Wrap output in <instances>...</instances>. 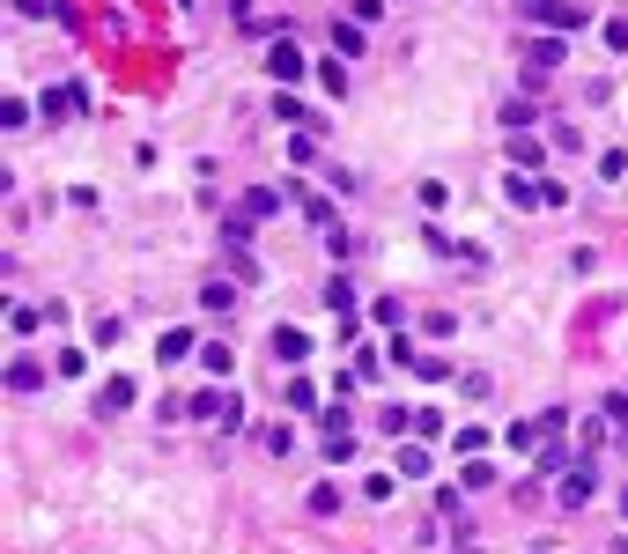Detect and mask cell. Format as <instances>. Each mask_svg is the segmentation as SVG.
I'll list each match as a JSON object with an SVG mask.
<instances>
[{"mask_svg": "<svg viewBox=\"0 0 628 554\" xmlns=\"http://www.w3.org/2000/svg\"><path fill=\"white\" fill-rule=\"evenodd\" d=\"M518 82H525V97H532V89H540L547 82V74H555L562 60H569V45H562V30H547V37H525V45H518Z\"/></svg>", "mask_w": 628, "mask_h": 554, "instance_id": "cell-1", "label": "cell"}, {"mask_svg": "<svg viewBox=\"0 0 628 554\" xmlns=\"http://www.w3.org/2000/svg\"><path fill=\"white\" fill-rule=\"evenodd\" d=\"M266 74H274V89H296L303 74H311V52H303L296 37H274V45H266Z\"/></svg>", "mask_w": 628, "mask_h": 554, "instance_id": "cell-2", "label": "cell"}, {"mask_svg": "<svg viewBox=\"0 0 628 554\" xmlns=\"http://www.w3.org/2000/svg\"><path fill=\"white\" fill-rule=\"evenodd\" d=\"M518 15H525L532 30H562V37L584 23V8H569V0H518Z\"/></svg>", "mask_w": 628, "mask_h": 554, "instance_id": "cell-3", "label": "cell"}, {"mask_svg": "<svg viewBox=\"0 0 628 554\" xmlns=\"http://www.w3.org/2000/svg\"><path fill=\"white\" fill-rule=\"evenodd\" d=\"M185 414H193V422H215V429H230V422H237L244 407H237V399L222 392V385H200L193 399H185Z\"/></svg>", "mask_w": 628, "mask_h": 554, "instance_id": "cell-4", "label": "cell"}, {"mask_svg": "<svg viewBox=\"0 0 628 554\" xmlns=\"http://www.w3.org/2000/svg\"><path fill=\"white\" fill-rule=\"evenodd\" d=\"M555 495H562V510H584V503L599 495V466H592V458H577V466L555 481Z\"/></svg>", "mask_w": 628, "mask_h": 554, "instance_id": "cell-5", "label": "cell"}, {"mask_svg": "<svg viewBox=\"0 0 628 554\" xmlns=\"http://www.w3.org/2000/svg\"><path fill=\"white\" fill-rule=\"evenodd\" d=\"M37 111H45V119H82V111H89V89H82V82H60V89H45V97H37Z\"/></svg>", "mask_w": 628, "mask_h": 554, "instance_id": "cell-6", "label": "cell"}, {"mask_svg": "<svg viewBox=\"0 0 628 554\" xmlns=\"http://www.w3.org/2000/svg\"><path fill=\"white\" fill-rule=\"evenodd\" d=\"M266 348H274V362L303 370V362H311V333H303V326H274V333H266Z\"/></svg>", "mask_w": 628, "mask_h": 554, "instance_id": "cell-7", "label": "cell"}, {"mask_svg": "<svg viewBox=\"0 0 628 554\" xmlns=\"http://www.w3.org/2000/svg\"><path fill=\"white\" fill-rule=\"evenodd\" d=\"M200 311H207V318H230V311H237V274L200 281Z\"/></svg>", "mask_w": 628, "mask_h": 554, "instance_id": "cell-8", "label": "cell"}, {"mask_svg": "<svg viewBox=\"0 0 628 554\" xmlns=\"http://www.w3.org/2000/svg\"><path fill=\"white\" fill-rule=\"evenodd\" d=\"M503 193H510V207H525V215H532V207H547V185H540V178H532V170H518V163H510V178H503Z\"/></svg>", "mask_w": 628, "mask_h": 554, "instance_id": "cell-9", "label": "cell"}, {"mask_svg": "<svg viewBox=\"0 0 628 554\" xmlns=\"http://www.w3.org/2000/svg\"><path fill=\"white\" fill-rule=\"evenodd\" d=\"M193 355H200V340L185 333V326H170V333L156 340V362H163V370H178V362H193Z\"/></svg>", "mask_w": 628, "mask_h": 554, "instance_id": "cell-10", "label": "cell"}, {"mask_svg": "<svg viewBox=\"0 0 628 554\" xmlns=\"http://www.w3.org/2000/svg\"><path fill=\"white\" fill-rule=\"evenodd\" d=\"M133 399H141V385H133V377H104V385H97V414H126Z\"/></svg>", "mask_w": 628, "mask_h": 554, "instance_id": "cell-11", "label": "cell"}, {"mask_svg": "<svg viewBox=\"0 0 628 554\" xmlns=\"http://www.w3.org/2000/svg\"><path fill=\"white\" fill-rule=\"evenodd\" d=\"M496 126H503V133H532V126H540V104H532L525 89H518V97H510V104L496 111Z\"/></svg>", "mask_w": 628, "mask_h": 554, "instance_id": "cell-12", "label": "cell"}, {"mask_svg": "<svg viewBox=\"0 0 628 554\" xmlns=\"http://www.w3.org/2000/svg\"><path fill=\"white\" fill-rule=\"evenodd\" d=\"M436 473V458H429V444L414 436V444H399V481H429Z\"/></svg>", "mask_w": 628, "mask_h": 554, "instance_id": "cell-13", "label": "cell"}, {"mask_svg": "<svg viewBox=\"0 0 628 554\" xmlns=\"http://www.w3.org/2000/svg\"><path fill=\"white\" fill-rule=\"evenodd\" d=\"M274 119L289 126V133H303V126H311V104H303L296 89H274Z\"/></svg>", "mask_w": 628, "mask_h": 554, "instance_id": "cell-14", "label": "cell"}, {"mask_svg": "<svg viewBox=\"0 0 628 554\" xmlns=\"http://www.w3.org/2000/svg\"><path fill=\"white\" fill-rule=\"evenodd\" d=\"M45 377H52V370H45V362H30V355H15V362H8V392H37Z\"/></svg>", "mask_w": 628, "mask_h": 554, "instance_id": "cell-15", "label": "cell"}, {"mask_svg": "<svg viewBox=\"0 0 628 554\" xmlns=\"http://www.w3.org/2000/svg\"><path fill=\"white\" fill-rule=\"evenodd\" d=\"M459 488H466V495L496 488V458H466V466H459Z\"/></svg>", "mask_w": 628, "mask_h": 554, "instance_id": "cell-16", "label": "cell"}, {"mask_svg": "<svg viewBox=\"0 0 628 554\" xmlns=\"http://www.w3.org/2000/svg\"><path fill=\"white\" fill-rule=\"evenodd\" d=\"M200 370H207V377H215V385H222V377L237 370V355L222 348V340H200Z\"/></svg>", "mask_w": 628, "mask_h": 554, "instance_id": "cell-17", "label": "cell"}, {"mask_svg": "<svg viewBox=\"0 0 628 554\" xmlns=\"http://www.w3.org/2000/svg\"><path fill=\"white\" fill-rule=\"evenodd\" d=\"M244 215H252V222L281 215V185H252V193H244Z\"/></svg>", "mask_w": 628, "mask_h": 554, "instance_id": "cell-18", "label": "cell"}, {"mask_svg": "<svg viewBox=\"0 0 628 554\" xmlns=\"http://www.w3.org/2000/svg\"><path fill=\"white\" fill-rule=\"evenodd\" d=\"M333 52H340V60H363V23H355V15L333 23Z\"/></svg>", "mask_w": 628, "mask_h": 554, "instance_id": "cell-19", "label": "cell"}, {"mask_svg": "<svg viewBox=\"0 0 628 554\" xmlns=\"http://www.w3.org/2000/svg\"><path fill=\"white\" fill-rule=\"evenodd\" d=\"M569 466H577V458H569L562 444H547L540 458H532V473H540V481H562V473H569Z\"/></svg>", "mask_w": 628, "mask_h": 554, "instance_id": "cell-20", "label": "cell"}, {"mask_svg": "<svg viewBox=\"0 0 628 554\" xmlns=\"http://www.w3.org/2000/svg\"><path fill=\"white\" fill-rule=\"evenodd\" d=\"M326 311L355 318V281H348V274H333V281H326Z\"/></svg>", "mask_w": 628, "mask_h": 554, "instance_id": "cell-21", "label": "cell"}, {"mask_svg": "<svg viewBox=\"0 0 628 554\" xmlns=\"http://www.w3.org/2000/svg\"><path fill=\"white\" fill-rule=\"evenodd\" d=\"M510 163H518V170H540V133H510Z\"/></svg>", "mask_w": 628, "mask_h": 554, "instance_id": "cell-22", "label": "cell"}, {"mask_svg": "<svg viewBox=\"0 0 628 554\" xmlns=\"http://www.w3.org/2000/svg\"><path fill=\"white\" fill-rule=\"evenodd\" d=\"M303 222H311L318 237H326V229H340V222H333V200H318V193H303Z\"/></svg>", "mask_w": 628, "mask_h": 554, "instance_id": "cell-23", "label": "cell"}, {"mask_svg": "<svg viewBox=\"0 0 628 554\" xmlns=\"http://www.w3.org/2000/svg\"><path fill=\"white\" fill-rule=\"evenodd\" d=\"M30 119H37V104H30V97H8V104H0V126H8V133H23Z\"/></svg>", "mask_w": 628, "mask_h": 554, "instance_id": "cell-24", "label": "cell"}, {"mask_svg": "<svg viewBox=\"0 0 628 554\" xmlns=\"http://www.w3.org/2000/svg\"><path fill=\"white\" fill-rule=\"evenodd\" d=\"M289 407H296V414H318V385H311L303 370L289 377Z\"/></svg>", "mask_w": 628, "mask_h": 554, "instance_id": "cell-25", "label": "cell"}, {"mask_svg": "<svg viewBox=\"0 0 628 554\" xmlns=\"http://www.w3.org/2000/svg\"><path fill=\"white\" fill-rule=\"evenodd\" d=\"M318 89H326V97H348V67H340V60H318Z\"/></svg>", "mask_w": 628, "mask_h": 554, "instance_id": "cell-26", "label": "cell"}, {"mask_svg": "<svg viewBox=\"0 0 628 554\" xmlns=\"http://www.w3.org/2000/svg\"><path fill=\"white\" fill-rule=\"evenodd\" d=\"M37 326H45V311H30V303H8V333H15V340L37 333Z\"/></svg>", "mask_w": 628, "mask_h": 554, "instance_id": "cell-27", "label": "cell"}, {"mask_svg": "<svg viewBox=\"0 0 628 554\" xmlns=\"http://www.w3.org/2000/svg\"><path fill=\"white\" fill-rule=\"evenodd\" d=\"M414 377H422V385H444V377H451V355H414Z\"/></svg>", "mask_w": 628, "mask_h": 554, "instance_id": "cell-28", "label": "cell"}, {"mask_svg": "<svg viewBox=\"0 0 628 554\" xmlns=\"http://www.w3.org/2000/svg\"><path fill=\"white\" fill-rule=\"evenodd\" d=\"M311 422H318V436H348V422H355V414H348V407H318Z\"/></svg>", "mask_w": 628, "mask_h": 554, "instance_id": "cell-29", "label": "cell"}, {"mask_svg": "<svg viewBox=\"0 0 628 554\" xmlns=\"http://www.w3.org/2000/svg\"><path fill=\"white\" fill-rule=\"evenodd\" d=\"M407 436H422V444H436V436H444V414L436 407H414V429Z\"/></svg>", "mask_w": 628, "mask_h": 554, "instance_id": "cell-30", "label": "cell"}, {"mask_svg": "<svg viewBox=\"0 0 628 554\" xmlns=\"http://www.w3.org/2000/svg\"><path fill=\"white\" fill-rule=\"evenodd\" d=\"M52 377H89V355L82 348H60V355H52Z\"/></svg>", "mask_w": 628, "mask_h": 554, "instance_id": "cell-31", "label": "cell"}, {"mask_svg": "<svg viewBox=\"0 0 628 554\" xmlns=\"http://www.w3.org/2000/svg\"><path fill=\"white\" fill-rule=\"evenodd\" d=\"M451 444H459V458H481V451H488V429H481V422H466L459 436H451Z\"/></svg>", "mask_w": 628, "mask_h": 554, "instance_id": "cell-32", "label": "cell"}, {"mask_svg": "<svg viewBox=\"0 0 628 554\" xmlns=\"http://www.w3.org/2000/svg\"><path fill=\"white\" fill-rule=\"evenodd\" d=\"M289 163H296V170L318 163V133H289Z\"/></svg>", "mask_w": 628, "mask_h": 554, "instance_id": "cell-33", "label": "cell"}, {"mask_svg": "<svg viewBox=\"0 0 628 554\" xmlns=\"http://www.w3.org/2000/svg\"><path fill=\"white\" fill-rule=\"evenodd\" d=\"M599 422H606V429H628V392H606V407H599Z\"/></svg>", "mask_w": 628, "mask_h": 554, "instance_id": "cell-34", "label": "cell"}, {"mask_svg": "<svg viewBox=\"0 0 628 554\" xmlns=\"http://www.w3.org/2000/svg\"><path fill=\"white\" fill-rule=\"evenodd\" d=\"M377 429H385V436H407V429H414V407H385V414H377Z\"/></svg>", "mask_w": 628, "mask_h": 554, "instance_id": "cell-35", "label": "cell"}, {"mask_svg": "<svg viewBox=\"0 0 628 554\" xmlns=\"http://www.w3.org/2000/svg\"><path fill=\"white\" fill-rule=\"evenodd\" d=\"M326 252H333L340 266H348V259H355V237H348V229H326Z\"/></svg>", "mask_w": 628, "mask_h": 554, "instance_id": "cell-36", "label": "cell"}, {"mask_svg": "<svg viewBox=\"0 0 628 554\" xmlns=\"http://www.w3.org/2000/svg\"><path fill=\"white\" fill-rule=\"evenodd\" d=\"M318 451H326V466H348V458H355V444H348V436H326Z\"/></svg>", "mask_w": 628, "mask_h": 554, "instance_id": "cell-37", "label": "cell"}, {"mask_svg": "<svg viewBox=\"0 0 628 554\" xmlns=\"http://www.w3.org/2000/svg\"><path fill=\"white\" fill-rule=\"evenodd\" d=\"M414 200H422V207H429V215H436V207H444L451 193H444V185H436V178H422V185H414Z\"/></svg>", "mask_w": 628, "mask_h": 554, "instance_id": "cell-38", "label": "cell"}, {"mask_svg": "<svg viewBox=\"0 0 628 554\" xmlns=\"http://www.w3.org/2000/svg\"><path fill=\"white\" fill-rule=\"evenodd\" d=\"M311 510H318V518H326V510H340V488H333V481H318V488H311Z\"/></svg>", "mask_w": 628, "mask_h": 554, "instance_id": "cell-39", "label": "cell"}, {"mask_svg": "<svg viewBox=\"0 0 628 554\" xmlns=\"http://www.w3.org/2000/svg\"><path fill=\"white\" fill-rule=\"evenodd\" d=\"M8 8H15V15H30V23H37V15H60L52 0H8Z\"/></svg>", "mask_w": 628, "mask_h": 554, "instance_id": "cell-40", "label": "cell"}, {"mask_svg": "<svg viewBox=\"0 0 628 554\" xmlns=\"http://www.w3.org/2000/svg\"><path fill=\"white\" fill-rule=\"evenodd\" d=\"M606 52H628V23H621V15L606 23Z\"/></svg>", "mask_w": 628, "mask_h": 554, "instance_id": "cell-41", "label": "cell"}, {"mask_svg": "<svg viewBox=\"0 0 628 554\" xmlns=\"http://www.w3.org/2000/svg\"><path fill=\"white\" fill-rule=\"evenodd\" d=\"M621 518H628V488H621Z\"/></svg>", "mask_w": 628, "mask_h": 554, "instance_id": "cell-42", "label": "cell"}]
</instances>
